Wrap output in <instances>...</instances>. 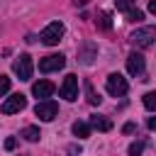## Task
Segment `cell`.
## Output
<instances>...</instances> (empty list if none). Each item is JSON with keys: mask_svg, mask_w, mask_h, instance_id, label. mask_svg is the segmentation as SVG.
<instances>
[{"mask_svg": "<svg viewBox=\"0 0 156 156\" xmlns=\"http://www.w3.org/2000/svg\"><path fill=\"white\" fill-rule=\"evenodd\" d=\"M63 32H66V27H63V22H51V24H46L44 29H41V34H39V39L46 44V46H54V44H58L61 41V37H63Z\"/></svg>", "mask_w": 156, "mask_h": 156, "instance_id": "cell-1", "label": "cell"}, {"mask_svg": "<svg viewBox=\"0 0 156 156\" xmlns=\"http://www.w3.org/2000/svg\"><path fill=\"white\" fill-rule=\"evenodd\" d=\"M105 88H107V93H110L112 98H122V95H127L129 83H127V78H122L119 73H110L107 80H105Z\"/></svg>", "mask_w": 156, "mask_h": 156, "instance_id": "cell-2", "label": "cell"}, {"mask_svg": "<svg viewBox=\"0 0 156 156\" xmlns=\"http://www.w3.org/2000/svg\"><path fill=\"white\" fill-rule=\"evenodd\" d=\"M32 56L29 54H20L17 58H15V63H12V71H15V76L20 78V80H29L32 78Z\"/></svg>", "mask_w": 156, "mask_h": 156, "instance_id": "cell-3", "label": "cell"}, {"mask_svg": "<svg viewBox=\"0 0 156 156\" xmlns=\"http://www.w3.org/2000/svg\"><path fill=\"white\" fill-rule=\"evenodd\" d=\"M154 39H156V29L154 27H141V29H136L132 34V44L139 46V49H149L154 44Z\"/></svg>", "mask_w": 156, "mask_h": 156, "instance_id": "cell-4", "label": "cell"}, {"mask_svg": "<svg viewBox=\"0 0 156 156\" xmlns=\"http://www.w3.org/2000/svg\"><path fill=\"white\" fill-rule=\"evenodd\" d=\"M34 115H37L39 119H44V122H51V119L58 115V105H56L54 100H39L37 107H34Z\"/></svg>", "mask_w": 156, "mask_h": 156, "instance_id": "cell-5", "label": "cell"}, {"mask_svg": "<svg viewBox=\"0 0 156 156\" xmlns=\"http://www.w3.org/2000/svg\"><path fill=\"white\" fill-rule=\"evenodd\" d=\"M66 66V58L61 54H49L44 58H39V71L41 73H51V71H61Z\"/></svg>", "mask_w": 156, "mask_h": 156, "instance_id": "cell-6", "label": "cell"}, {"mask_svg": "<svg viewBox=\"0 0 156 156\" xmlns=\"http://www.w3.org/2000/svg\"><path fill=\"white\" fill-rule=\"evenodd\" d=\"M27 107V98L22 95V93H15V95H10L5 102H2V115H15V112H22Z\"/></svg>", "mask_w": 156, "mask_h": 156, "instance_id": "cell-7", "label": "cell"}, {"mask_svg": "<svg viewBox=\"0 0 156 156\" xmlns=\"http://www.w3.org/2000/svg\"><path fill=\"white\" fill-rule=\"evenodd\" d=\"M61 98L63 100H68V102H73L76 98H78V78L73 76V73H68L66 78H63V83H61Z\"/></svg>", "mask_w": 156, "mask_h": 156, "instance_id": "cell-8", "label": "cell"}, {"mask_svg": "<svg viewBox=\"0 0 156 156\" xmlns=\"http://www.w3.org/2000/svg\"><path fill=\"white\" fill-rule=\"evenodd\" d=\"M144 68H146V61H144V56L141 54H129L127 56V71H129V76H144Z\"/></svg>", "mask_w": 156, "mask_h": 156, "instance_id": "cell-9", "label": "cell"}, {"mask_svg": "<svg viewBox=\"0 0 156 156\" xmlns=\"http://www.w3.org/2000/svg\"><path fill=\"white\" fill-rule=\"evenodd\" d=\"M95 54H98V44H93V41H83L80 49H78V58H80V63H85V66L93 63Z\"/></svg>", "mask_w": 156, "mask_h": 156, "instance_id": "cell-10", "label": "cell"}, {"mask_svg": "<svg viewBox=\"0 0 156 156\" xmlns=\"http://www.w3.org/2000/svg\"><path fill=\"white\" fill-rule=\"evenodd\" d=\"M54 83L51 80H39V83H34L32 85V95L34 98H41V100H49L51 95H54Z\"/></svg>", "mask_w": 156, "mask_h": 156, "instance_id": "cell-11", "label": "cell"}, {"mask_svg": "<svg viewBox=\"0 0 156 156\" xmlns=\"http://www.w3.org/2000/svg\"><path fill=\"white\" fill-rule=\"evenodd\" d=\"M88 124H90V129H98V132H110L112 129V122L107 117H102V115H93Z\"/></svg>", "mask_w": 156, "mask_h": 156, "instance_id": "cell-12", "label": "cell"}, {"mask_svg": "<svg viewBox=\"0 0 156 156\" xmlns=\"http://www.w3.org/2000/svg\"><path fill=\"white\" fill-rule=\"evenodd\" d=\"M73 134L78 139H88L90 136V124L88 122H73Z\"/></svg>", "mask_w": 156, "mask_h": 156, "instance_id": "cell-13", "label": "cell"}, {"mask_svg": "<svg viewBox=\"0 0 156 156\" xmlns=\"http://www.w3.org/2000/svg\"><path fill=\"white\" fill-rule=\"evenodd\" d=\"M83 88H85L88 102H90V105H100V100H102V98H100V95H98V93L93 90V83H90V80H85V83H83Z\"/></svg>", "mask_w": 156, "mask_h": 156, "instance_id": "cell-14", "label": "cell"}, {"mask_svg": "<svg viewBox=\"0 0 156 156\" xmlns=\"http://www.w3.org/2000/svg\"><path fill=\"white\" fill-rule=\"evenodd\" d=\"M20 136H24L27 141H39V136H41V132H39L37 127H24V129L20 132Z\"/></svg>", "mask_w": 156, "mask_h": 156, "instance_id": "cell-15", "label": "cell"}, {"mask_svg": "<svg viewBox=\"0 0 156 156\" xmlns=\"http://www.w3.org/2000/svg\"><path fill=\"white\" fill-rule=\"evenodd\" d=\"M144 107H146L149 112L156 110V93H146V95H144Z\"/></svg>", "mask_w": 156, "mask_h": 156, "instance_id": "cell-16", "label": "cell"}, {"mask_svg": "<svg viewBox=\"0 0 156 156\" xmlns=\"http://www.w3.org/2000/svg\"><path fill=\"white\" fill-rule=\"evenodd\" d=\"M127 20H129V22H141V20H144V12L136 10V7H132V10L127 12Z\"/></svg>", "mask_w": 156, "mask_h": 156, "instance_id": "cell-17", "label": "cell"}, {"mask_svg": "<svg viewBox=\"0 0 156 156\" xmlns=\"http://www.w3.org/2000/svg\"><path fill=\"white\" fill-rule=\"evenodd\" d=\"M98 27H100V29H105V32L112 27V22H110V15H107V12H102V15H100V20H98Z\"/></svg>", "mask_w": 156, "mask_h": 156, "instance_id": "cell-18", "label": "cell"}, {"mask_svg": "<svg viewBox=\"0 0 156 156\" xmlns=\"http://www.w3.org/2000/svg\"><path fill=\"white\" fill-rule=\"evenodd\" d=\"M141 151H144V141H134L129 146V156H141Z\"/></svg>", "mask_w": 156, "mask_h": 156, "instance_id": "cell-19", "label": "cell"}, {"mask_svg": "<svg viewBox=\"0 0 156 156\" xmlns=\"http://www.w3.org/2000/svg\"><path fill=\"white\" fill-rule=\"evenodd\" d=\"M7 90H10V78H7V76H0V98H2Z\"/></svg>", "mask_w": 156, "mask_h": 156, "instance_id": "cell-20", "label": "cell"}, {"mask_svg": "<svg viewBox=\"0 0 156 156\" xmlns=\"http://www.w3.org/2000/svg\"><path fill=\"white\" fill-rule=\"evenodd\" d=\"M134 5H132V0H117V10H122V12H129Z\"/></svg>", "mask_w": 156, "mask_h": 156, "instance_id": "cell-21", "label": "cell"}, {"mask_svg": "<svg viewBox=\"0 0 156 156\" xmlns=\"http://www.w3.org/2000/svg\"><path fill=\"white\" fill-rule=\"evenodd\" d=\"M15 146H17V139H15V136H7V139H5V149H7V151H12Z\"/></svg>", "mask_w": 156, "mask_h": 156, "instance_id": "cell-22", "label": "cell"}, {"mask_svg": "<svg viewBox=\"0 0 156 156\" xmlns=\"http://www.w3.org/2000/svg\"><path fill=\"white\" fill-rule=\"evenodd\" d=\"M134 129H136V127H134V122H127V124L122 127V132H124V134H132Z\"/></svg>", "mask_w": 156, "mask_h": 156, "instance_id": "cell-23", "label": "cell"}, {"mask_svg": "<svg viewBox=\"0 0 156 156\" xmlns=\"http://www.w3.org/2000/svg\"><path fill=\"white\" fill-rule=\"evenodd\" d=\"M68 154H71V156H78V154H80V146H76V144L68 146Z\"/></svg>", "mask_w": 156, "mask_h": 156, "instance_id": "cell-24", "label": "cell"}, {"mask_svg": "<svg viewBox=\"0 0 156 156\" xmlns=\"http://www.w3.org/2000/svg\"><path fill=\"white\" fill-rule=\"evenodd\" d=\"M146 124H149V129H156V117H149V122H146Z\"/></svg>", "mask_w": 156, "mask_h": 156, "instance_id": "cell-25", "label": "cell"}, {"mask_svg": "<svg viewBox=\"0 0 156 156\" xmlns=\"http://www.w3.org/2000/svg\"><path fill=\"white\" fill-rule=\"evenodd\" d=\"M85 2H88V0H76V5H85Z\"/></svg>", "mask_w": 156, "mask_h": 156, "instance_id": "cell-26", "label": "cell"}]
</instances>
